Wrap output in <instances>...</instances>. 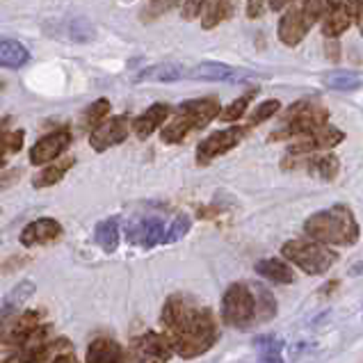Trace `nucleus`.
<instances>
[{
  "label": "nucleus",
  "mask_w": 363,
  "mask_h": 363,
  "mask_svg": "<svg viewBox=\"0 0 363 363\" xmlns=\"http://www.w3.org/2000/svg\"><path fill=\"white\" fill-rule=\"evenodd\" d=\"M160 323L172 352L183 359L206 354L220 338L213 311L196 304L188 295H172L162 306Z\"/></svg>",
  "instance_id": "1"
},
{
  "label": "nucleus",
  "mask_w": 363,
  "mask_h": 363,
  "mask_svg": "<svg viewBox=\"0 0 363 363\" xmlns=\"http://www.w3.org/2000/svg\"><path fill=\"white\" fill-rule=\"evenodd\" d=\"M277 302L269 290L252 284H233L222 297V320L229 327L249 329L274 318Z\"/></svg>",
  "instance_id": "2"
},
{
  "label": "nucleus",
  "mask_w": 363,
  "mask_h": 363,
  "mask_svg": "<svg viewBox=\"0 0 363 363\" xmlns=\"http://www.w3.org/2000/svg\"><path fill=\"white\" fill-rule=\"evenodd\" d=\"M304 233L320 245H354L359 240L357 217L347 206L334 203L304 222Z\"/></svg>",
  "instance_id": "3"
},
{
  "label": "nucleus",
  "mask_w": 363,
  "mask_h": 363,
  "mask_svg": "<svg viewBox=\"0 0 363 363\" xmlns=\"http://www.w3.org/2000/svg\"><path fill=\"white\" fill-rule=\"evenodd\" d=\"M220 112L222 106L215 96L185 101L176 108V115L167 126H162L160 138L164 144H181L190 133L206 128L215 117H220Z\"/></svg>",
  "instance_id": "4"
},
{
  "label": "nucleus",
  "mask_w": 363,
  "mask_h": 363,
  "mask_svg": "<svg viewBox=\"0 0 363 363\" xmlns=\"http://www.w3.org/2000/svg\"><path fill=\"white\" fill-rule=\"evenodd\" d=\"M281 254L286 261L297 265L299 269H304L306 274H325L329 272V267H334L336 263V254L327 249L325 245H320L311 238H295V240H288L281 247Z\"/></svg>",
  "instance_id": "5"
},
{
  "label": "nucleus",
  "mask_w": 363,
  "mask_h": 363,
  "mask_svg": "<svg viewBox=\"0 0 363 363\" xmlns=\"http://www.w3.org/2000/svg\"><path fill=\"white\" fill-rule=\"evenodd\" d=\"M329 121V112L320 106H311V103H295L284 115L281 128L269 135V142H281L290 138H299V135H311L325 126Z\"/></svg>",
  "instance_id": "6"
},
{
  "label": "nucleus",
  "mask_w": 363,
  "mask_h": 363,
  "mask_svg": "<svg viewBox=\"0 0 363 363\" xmlns=\"http://www.w3.org/2000/svg\"><path fill=\"white\" fill-rule=\"evenodd\" d=\"M172 347L160 331H144L142 336L133 338L130 343V361L133 363H169Z\"/></svg>",
  "instance_id": "7"
},
{
  "label": "nucleus",
  "mask_w": 363,
  "mask_h": 363,
  "mask_svg": "<svg viewBox=\"0 0 363 363\" xmlns=\"http://www.w3.org/2000/svg\"><path fill=\"white\" fill-rule=\"evenodd\" d=\"M245 135H247L245 126H231L224 130H215L199 144V147H196V162H199L201 167L203 164H211L215 158H220V155L235 149L238 144L242 142Z\"/></svg>",
  "instance_id": "8"
},
{
  "label": "nucleus",
  "mask_w": 363,
  "mask_h": 363,
  "mask_svg": "<svg viewBox=\"0 0 363 363\" xmlns=\"http://www.w3.org/2000/svg\"><path fill=\"white\" fill-rule=\"evenodd\" d=\"M130 133V117L128 115H117L108 117L106 121H101L99 126L89 133V144L96 153H103L117 144L126 142Z\"/></svg>",
  "instance_id": "9"
},
{
  "label": "nucleus",
  "mask_w": 363,
  "mask_h": 363,
  "mask_svg": "<svg viewBox=\"0 0 363 363\" xmlns=\"http://www.w3.org/2000/svg\"><path fill=\"white\" fill-rule=\"evenodd\" d=\"M313 26L315 23L304 14V9L299 7V3H293L284 12L281 21H279V30H277L279 41L288 48H295L302 44L304 37L308 35V30Z\"/></svg>",
  "instance_id": "10"
},
{
  "label": "nucleus",
  "mask_w": 363,
  "mask_h": 363,
  "mask_svg": "<svg viewBox=\"0 0 363 363\" xmlns=\"http://www.w3.org/2000/svg\"><path fill=\"white\" fill-rule=\"evenodd\" d=\"M71 144V130L69 128H57L53 133L44 135L41 140H37L30 149V164L35 167H44V164L55 162L62 153L69 149Z\"/></svg>",
  "instance_id": "11"
},
{
  "label": "nucleus",
  "mask_w": 363,
  "mask_h": 363,
  "mask_svg": "<svg viewBox=\"0 0 363 363\" xmlns=\"http://www.w3.org/2000/svg\"><path fill=\"white\" fill-rule=\"evenodd\" d=\"M345 140V133L340 128L334 126H323L320 130L306 135L304 140H299L295 144H290L288 155H311V153H318V151H329L338 147L340 142Z\"/></svg>",
  "instance_id": "12"
},
{
  "label": "nucleus",
  "mask_w": 363,
  "mask_h": 363,
  "mask_svg": "<svg viewBox=\"0 0 363 363\" xmlns=\"http://www.w3.org/2000/svg\"><path fill=\"white\" fill-rule=\"evenodd\" d=\"M164 233H167V226L160 217H140V220H130L126 224V238L133 245L155 247L164 242Z\"/></svg>",
  "instance_id": "13"
},
{
  "label": "nucleus",
  "mask_w": 363,
  "mask_h": 363,
  "mask_svg": "<svg viewBox=\"0 0 363 363\" xmlns=\"http://www.w3.org/2000/svg\"><path fill=\"white\" fill-rule=\"evenodd\" d=\"M41 325H44V311H23V313H18L12 320V325L7 327V334L3 336L0 343L7 350H16L23 340L33 336Z\"/></svg>",
  "instance_id": "14"
},
{
  "label": "nucleus",
  "mask_w": 363,
  "mask_h": 363,
  "mask_svg": "<svg viewBox=\"0 0 363 363\" xmlns=\"http://www.w3.org/2000/svg\"><path fill=\"white\" fill-rule=\"evenodd\" d=\"M65 229L53 217H39V220L30 222L23 231H21V245L23 247H39V245H50L62 238Z\"/></svg>",
  "instance_id": "15"
},
{
  "label": "nucleus",
  "mask_w": 363,
  "mask_h": 363,
  "mask_svg": "<svg viewBox=\"0 0 363 363\" xmlns=\"http://www.w3.org/2000/svg\"><path fill=\"white\" fill-rule=\"evenodd\" d=\"M35 293V284L33 281H21L12 293L7 295V299L0 306V340L7 334V327L12 325V320L21 313V308L28 302Z\"/></svg>",
  "instance_id": "16"
},
{
  "label": "nucleus",
  "mask_w": 363,
  "mask_h": 363,
  "mask_svg": "<svg viewBox=\"0 0 363 363\" xmlns=\"http://www.w3.org/2000/svg\"><path fill=\"white\" fill-rule=\"evenodd\" d=\"M352 23H354V0H347L343 5L331 7L323 16V35L329 41H338V37L345 35Z\"/></svg>",
  "instance_id": "17"
},
{
  "label": "nucleus",
  "mask_w": 363,
  "mask_h": 363,
  "mask_svg": "<svg viewBox=\"0 0 363 363\" xmlns=\"http://www.w3.org/2000/svg\"><path fill=\"white\" fill-rule=\"evenodd\" d=\"M169 115H172V106H167V103H155L147 112H142L140 117H135L130 121V130L138 135V140H149L169 119Z\"/></svg>",
  "instance_id": "18"
},
{
  "label": "nucleus",
  "mask_w": 363,
  "mask_h": 363,
  "mask_svg": "<svg viewBox=\"0 0 363 363\" xmlns=\"http://www.w3.org/2000/svg\"><path fill=\"white\" fill-rule=\"evenodd\" d=\"M85 363H128L126 352L112 338L91 340L85 354Z\"/></svg>",
  "instance_id": "19"
},
{
  "label": "nucleus",
  "mask_w": 363,
  "mask_h": 363,
  "mask_svg": "<svg viewBox=\"0 0 363 363\" xmlns=\"http://www.w3.org/2000/svg\"><path fill=\"white\" fill-rule=\"evenodd\" d=\"M293 160H302L308 174H315L325 181H334L338 176V158L334 153H323V155H288Z\"/></svg>",
  "instance_id": "20"
},
{
  "label": "nucleus",
  "mask_w": 363,
  "mask_h": 363,
  "mask_svg": "<svg viewBox=\"0 0 363 363\" xmlns=\"http://www.w3.org/2000/svg\"><path fill=\"white\" fill-rule=\"evenodd\" d=\"M192 78L196 80H213V82H235L242 80V74L233 67L220 65V62H201L192 69Z\"/></svg>",
  "instance_id": "21"
},
{
  "label": "nucleus",
  "mask_w": 363,
  "mask_h": 363,
  "mask_svg": "<svg viewBox=\"0 0 363 363\" xmlns=\"http://www.w3.org/2000/svg\"><path fill=\"white\" fill-rule=\"evenodd\" d=\"M235 14V0H206L203 14H201V28L213 30L224 21H229Z\"/></svg>",
  "instance_id": "22"
},
{
  "label": "nucleus",
  "mask_w": 363,
  "mask_h": 363,
  "mask_svg": "<svg viewBox=\"0 0 363 363\" xmlns=\"http://www.w3.org/2000/svg\"><path fill=\"white\" fill-rule=\"evenodd\" d=\"M256 272L274 284H293L295 281L293 267H290L284 258H263L261 263H256Z\"/></svg>",
  "instance_id": "23"
},
{
  "label": "nucleus",
  "mask_w": 363,
  "mask_h": 363,
  "mask_svg": "<svg viewBox=\"0 0 363 363\" xmlns=\"http://www.w3.org/2000/svg\"><path fill=\"white\" fill-rule=\"evenodd\" d=\"M30 62V50L16 39H0V67L21 69Z\"/></svg>",
  "instance_id": "24"
},
{
  "label": "nucleus",
  "mask_w": 363,
  "mask_h": 363,
  "mask_svg": "<svg viewBox=\"0 0 363 363\" xmlns=\"http://www.w3.org/2000/svg\"><path fill=\"white\" fill-rule=\"evenodd\" d=\"M74 158H67V160H60V162H50L46 164V167H41V172L35 176L33 185L37 190H44V188H53V185H57L62 179L67 176V172L74 167Z\"/></svg>",
  "instance_id": "25"
},
{
  "label": "nucleus",
  "mask_w": 363,
  "mask_h": 363,
  "mask_svg": "<svg viewBox=\"0 0 363 363\" xmlns=\"http://www.w3.org/2000/svg\"><path fill=\"white\" fill-rule=\"evenodd\" d=\"M185 76L183 67L179 65H155V67H149L144 69L142 74L138 76L140 82H174V80H181Z\"/></svg>",
  "instance_id": "26"
},
{
  "label": "nucleus",
  "mask_w": 363,
  "mask_h": 363,
  "mask_svg": "<svg viewBox=\"0 0 363 363\" xmlns=\"http://www.w3.org/2000/svg\"><path fill=\"white\" fill-rule=\"evenodd\" d=\"M94 240L96 245L103 249V252H117V247H119V222L117 220H103L99 222L96 226V231H94Z\"/></svg>",
  "instance_id": "27"
},
{
  "label": "nucleus",
  "mask_w": 363,
  "mask_h": 363,
  "mask_svg": "<svg viewBox=\"0 0 363 363\" xmlns=\"http://www.w3.org/2000/svg\"><path fill=\"white\" fill-rule=\"evenodd\" d=\"M108 115H110V101L108 99H99V101H94L91 106L82 112V117H80V128L82 130H94L101 121H106L108 119Z\"/></svg>",
  "instance_id": "28"
},
{
  "label": "nucleus",
  "mask_w": 363,
  "mask_h": 363,
  "mask_svg": "<svg viewBox=\"0 0 363 363\" xmlns=\"http://www.w3.org/2000/svg\"><path fill=\"white\" fill-rule=\"evenodd\" d=\"M325 85L336 91H354L363 85V78L352 71H334L325 78Z\"/></svg>",
  "instance_id": "29"
},
{
  "label": "nucleus",
  "mask_w": 363,
  "mask_h": 363,
  "mask_svg": "<svg viewBox=\"0 0 363 363\" xmlns=\"http://www.w3.org/2000/svg\"><path fill=\"white\" fill-rule=\"evenodd\" d=\"M258 354H261V363H284L281 359V350L284 343L274 336H261L256 340Z\"/></svg>",
  "instance_id": "30"
},
{
  "label": "nucleus",
  "mask_w": 363,
  "mask_h": 363,
  "mask_svg": "<svg viewBox=\"0 0 363 363\" xmlns=\"http://www.w3.org/2000/svg\"><path fill=\"white\" fill-rule=\"evenodd\" d=\"M26 133L23 130H7L5 135H0V167L5 164L7 155H14L23 149Z\"/></svg>",
  "instance_id": "31"
},
{
  "label": "nucleus",
  "mask_w": 363,
  "mask_h": 363,
  "mask_svg": "<svg viewBox=\"0 0 363 363\" xmlns=\"http://www.w3.org/2000/svg\"><path fill=\"white\" fill-rule=\"evenodd\" d=\"M256 91L258 89H252V91H247V94H242L240 99H235L231 106H226L222 112H220V119L222 121H226V123H231V121H238L240 119L245 112H247V108H249V103H252V99L256 96Z\"/></svg>",
  "instance_id": "32"
},
{
  "label": "nucleus",
  "mask_w": 363,
  "mask_h": 363,
  "mask_svg": "<svg viewBox=\"0 0 363 363\" xmlns=\"http://www.w3.org/2000/svg\"><path fill=\"white\" fill-rule=\"evenodd\" d=\"M281 110V103H279L277 99H269V101H263L261 106H258L252 115H249V119H247V130L249 128H254V126H258V123H263V121H267L269 117H274L277 112Z\"/></svg>",
  "instance_id": "33"
},
{
  "label": "nucleus",
  "mask_w": 363,
  "mask_h": 363,
  "mask_svg": "<svg viewBox=\"0 0 363 363\" xmlns=\"http://www.w3.org/2000/svg\"><path fill=\"white\" fill-rule=\"evenodd\" d=\"M183 3V0H149L147 7L142 9V21H155V18H160L164 16L167 12H172V9H176Z\"/></svg>",
  "instance_id": "34"
},
{
  "label": "nucleus",
  "mask_w": 363,
  "mask_h": 363,
  "mask_svg": "<svg viewBox=\"0 0 363 363\" xmlns=\"http://www.w3.org/2000/svg\"><path fill=\"white\" fill-rule=\"evenodd\" d=\"M190 226H192V220H190V215H176L174 220L169 222L167 226V233H164V242H179L181 238L190 231Z\"/></svg>",
  "instance_id": "35"
},
{
  "label": "nucleus",
  "mask_w": 363,
  "mask_h": 363,
  "mask_svg": "<svg viewBox=\"0 0 363 363\" xmlns=\"http://www.w3.org/2000/svg\"><path fill=\"white\" fill-rule=\"evenodd\" d=\"M69 35L76 41H89L91 37H94V28H91L85 18H78L69 26Z\"/></svg>",
  "instance_id": "36"
},
{
  "label": "nucleus",
  "mask_w": 363,
  "mask_h": 363,
  "mask_svg": "<svg viewBox=\"0 0 363 363\" xmlns=\"http://www.w3.org/2000/svg\"><path fill=\"white\" fill-rule=\"evenodd\" d=\"M203 7H206V0H183V3H181L183 21H194L196 16H201Z\"/></svg>",
  "instance_id": "37"
},
{
  "label": "nucleus",
  "mask_w": 363,
  "mask_h": 363,
  "mask_svg": "<svg viewBox=\"0 0 363 363\" xmlns=\"http://www.w3.org/2000/svg\"><path fill=\"white\" fill-rule=\"evenodd\" d=\"M267 7V0H247V16L249 18H261Z\"/></svg>",
  "instance_id": "38"
},
{
  "label": "nucleus",
  "mask_w": 363,
  "mask_h": 363,
  "mask_svg": "<svg viewBox=\"0 0 363 363\" xmlns=\"http://www.w3.org/2000/svg\"><path fill=\"white\" fill-rule=\"evenodd\" d=\"M295 0H267V7L272 9V12H281V9L290 7Z\"/></svg>",
  "instance_id": "39"
},
{
  "label": "nucleus",
  "mask_w": 363,
  "mask_h": 363,
  "mask_svg": "<svg viewBox=\"0 0 363 363\" xmlns=\"http://www.w3.org/2000/svg\"><path fill=\"white\" fill-rule=\"evenodd\" d=\"M354 23L363 35V0H354Z\"/></svg>",
  "instance_id": "40"
},
{
  "label": "nucleus",
  "mask_w": 363,
  "mask_h": 363,
  "mask_svg": "<svg viewBox=\"0 0 363 363\" xmlns=\"http://www.w3.org/2000/svg\"><path fill=\"white\" fill-rule=\"evenodd\" d=\"M48 363H80L71 352H65V354H57L55 359H50Z\"/></svg>",
  "instance_id": "41"
},
{
  "label": "nucleus",
  "mask_w": 363,
  "mask_h": 363,
  "mask_svg": "<svg viewBox=\"0 0 363 363\" xmlns=\"http://www.w3.org/2000/svg\"><path fill=\"white\" fill-rule=\"evenodd\" d=\"M327 57H331V60H338L340 55H338V44H336V41H331V48L327 46Z\"/></svg>",
  "instance_id": "42"
},
{
  "label": "nucleus",
  "mask_w": 363,
  "mask_h": 363,
  "mask_svg": "<svg viewBox=\"0 0 363 363\" xmlns=\"http://www.w3.org/2000/svg\"><path fill=\"white\" fill-rule=\"evenodd\" d=\"M343 3H347V0H329V9H331V7H338V5H343Z\"/></svg>",
  "instance_id": "43"
}]
</instances>
